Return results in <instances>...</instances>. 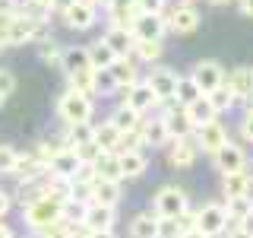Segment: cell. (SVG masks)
Wrapping results in <instances>:
<instances>
[{"mask_svg": "<svg viewBox=\"0 0 253 238\" xmlns=\"http://www.w3.org/2000/svg\"><path fill=\"white\" fill-rule=\"evenodd\" d=\"M60 216H63V200L51 197L47 190H44L42 197H35V200L22 203V222H26L32 232H42V229L60 222Z\"/></svg>", "mask_w": 253, "mask_h": 238, "instance_id": "1", "label": "cell"}, {"mask_svg": "<svg viewBox=\"0 0 253 238\" xmlns=\"http://www.w3.org/2000/svg\"><path fill=\"white\" fill-rule=\"evenodd\" d=\"M152 213L158 219H177V216H187L190 213V197L184 187L177 184H165L155 190L152 197Z\"/></svg>", "mask_w": 253, "mask_h": 238, "instance_id": "2", "label": "cell"}, {"mask_svg": "<svg viewBox=\"0 0 253 238\" xmlns=\"http://www.w3.org/2000/svg\"><path fill=\"white\" fill-rule=\"evenodd\" d=\"M92 99L89 95H79L73 89H63L60 99H57V118L63 127H73V124H89L92 121Z\"/></svg>", "mask_w": 253, "mask_h": 238, "instance_id": "3", "label": "cell"}, {"mask_svg": "<svg viewBox=\"0 0 253 238\" xmlns=\"http://www.w3.org/2000/svg\"><path fill=\"white\" fill-rule=\"evenodd\" d=\"M228 226H231V216H228V206L225 203H203L200 210L193 213V229L206 232L209 238L225 235Z\"/></svg>", "mask_w": 253, "mask_h": 238, "instance_id": "4", "label": "cell"}, {"mask_svg": "<svg viewBox=\"0 0 253 238\" xmlns=\"http://www.w3.org/2000/svg\"><path fill=\"white\" fill-rule=\"evenodd\" d=\"M60 19L70 32H89L98 22V3L95 0H76L73 6H67L60 13Z\"/></svg>", "mask_w": 253, "mask_h": 238, "instance_id": "5", "label": "cell"}, {"mask_svg": "<svg viewBox=\"0 0 253 238\" xmlns=\"http://www.w3.org/2000/svg\"><path fill=\"white\" fill-rule=\"evenodd\" d=\"M162 124H165V130H168V137L171 140H180V137H193V121H190V115H187V108L184 105H177V102H165L162 105Z\"/></svg>", "mask_w": 253, "mask_h": 238, "instance_id": "6", "label": "cell"}, {"mask_svg": "<svg viewBox=\"0 0 253 238\" xmlns=\"http://www.w3.org/2000/svg\"><path fill=\"white\" fill-rule=\"evenodd\" d=\"M38 35H44V26L29 16H13L10 22V32L3 35V48H19V45H29V42H38Z\"/></svg>", "mask_w": 253, "mask_h": 238, "instance_id": "7", "label": "cell"}, {"mask_svg": "<svg viewBox=\"0 0 253 238\" xmlns=\"http://www.w3.org/2000/svg\"><path fill=\"white\" fill-rule=\"evenodd\" d=\"M225 76H228V70L221 67L218 60H200V63H193V70H190V79L200 86L203 95H209V92H215L218 86H225Z\"/></svg>", "mask_w": 253, "mask_h": 238, "instance_id": "8", "label": "cell"}, {"mask_svg": "<svg viewBox=\"0 0 253 238\" xmlns=\"http://www.w3.org/2000/svg\"><path fill=\"white\" fill-rule=\"evenodd\" d=\"M247 162H250V156L244 153V146H241V143H234V140H228L218 153H212V165H215L218 175L247 172Z\"/></svg>", "mask_w": 253, "mask_h": 238, "instance_id": "9", "label": "cell"}, {"mask_svg": "<svg viewBox=\"0 0 253 238\" xmlns=\"http://www.w3.org/2000/svg\"><path fill=\"white\" fill-rule=\"evenodd\" d=\"M193 140H196V149L200 153H218L221 146H225L228 140V127L221 124V118H215V121H209V124H203V127H196L193 130Z\"/></svg>", "mask_w": 253, "mask_h": 238, "instance_id": "10", "label": "cell"}, {"mask_svg": "<svg viewBox=\"0 0 253 238\" xmlns=\"http://www.w3.org/2000/svg\"><path fill=\"white\" fill-rule=\"evenodd\" d=\"M165 19H168V32H174V35H190V32L200 29V10H196L193 3L171 6V10L165 13Z\"/></svg>", "mask_w": 253, "mask_h": 238, "instance_id": "11", "label": "cell"}, {"mask_svg": "<svg viewBox=\"0 0 253 238\" xmlns=\"http://www.w3.org/2000/svg\"><path fill=\"white\" fill-rule=\"evenodd\" d=\"M168 32V19L165 13H139L133 22V38L136 42H162Z\"/></svg>", "mask_w": 253, "mask_h": 238, "instance_id": "12", "label": "cell"}, {"mask_svg": "<svg viewBox=\"0 0 253 238\" xmlns=\"http://www.w3.org/2000/svg\"><path fill=\"white\" fill-rule=\"evenodd\" d=\"M149 86H152V92L158 95V102H174V92H177V79H180V73L177 70H171V67H152V73L149 76H142ZM158 105V108H162Z\"/></svg>", "mask_w": 253, "mask_h": 238, "instance_id": "13", "label": "cell"}, {"mask_svg": "<svg viewBox=\"0 0 253 238\" xmlns=\"http://www.w3.org/2000/svg\"><path fill=\"white\" fill-rule=\"evenodd\" d=\"M124 105H130L133 111H139L142 118H149L162 102H158V95L152 92V86H149L146 79H139L136 86H130V89L124 92Z\"/></svg>", "mask_w": 253, "mask_h": 238, "instance_id": "14", "label": "cell"}, {"mask_svg": "<svg viewBox=\"0 0 253 238\" xmlns=\"http://www.w3.org/2000/svg\"><path fill=\"white\" fill-rule=\"evenodd\" d=\"M85 165L79 162V156L73 153V149H60L57 156L51 159V165H47V175L51 178H63V181H73L79 172H83Z\"/></svg>", "mask_w": 253, "mask_h": 238, "instance_id": "15", "label": "cell"}, {"mask_svg": "<svg viewBox=\"0 0 253 238\" xmlns=\"http://www.w3.org/2000/svg\"><path fill=\"white\" fill-rule=\"evenodd\" d=\"M108 73H111V79H114V89L117 92H126L130 86L139 83V67H136V60H133V58H117L108 67Z\"/></svg>", "mask_w": 253, "mask_h": 238, "instance_id": "16", "label": "cell"}, {"mask_svg": "<svg viewBox=\"0 0 253 238\" xmlns=\"http://www.w3.org/2000/svg\"><path fill=\"white\" fill-rule=\"evenodd\" d=\"M114 222H117V210H114V206H101V203H89V206H85L83 226L89 229V232H111Z\"/></svg>", "mask_w": 253, "mask_h": 238, "instance_id": "17", "label": "cell"}, {"mask_svg": "<svg viewBox=\"0 0 253 238\" xmlns=\"http://www.w3.org/2000/svg\"><path fill=\"white\" fill-rule=\"evenodd\" d=\"M196 140L193 137H180V140H171L168 143V162L174 169H190L196 162Z\"/></svg>", "mask_w": 253, "mask_h": 238, "instance_id": "18", "label": "cell"}, {"mask_svg": "<svg viewBox=\"0 0 253 238\" xmlns=\"http://www.w3.org/2000/svg\"><path fill=\"white\" fill-rule=\"evenodd\" d=\"M221 197L225 200H237V197H250L253 200V181L247 172H231L221 175Z\"/></svg>", "mask_w": 253, "mask_h": 238, "instance_id": "19", "label": "cell"}, {"mask_svg": "<svg viewBox=\"0 0 253 238\" xmlns=\"http://www.w3.org/2000/svg\"><path fill=\"white\" fill-rule=\"evenodd\" d=\"M101 42H105L111 51L117 54V58H133V48H136V38H133L130 29H114V26L105 29Z\"/></svg>", "mask_w": 253, "mask_h": 238, "instance_id": "20", "label": "cell"}, {"mask_svg": "<svg viewBox=\"0 0 253 238\" xmlns=\"http://www.w3.org/2000/svg\"><path fill=\"white\" fill-rule=\"evenodd\" d=\"M139 133H142V146H149V149H162V146L171 143L168 130H165V124H162V118H142Z\"/></svg>", "mask_w": 253, "mask_h": 238, "instance_id": "21", "label": "cell"}, {"mask_svg": "<svg viewBox=\"0 0 253 238\" xmlns=\"http://www.w3.org/2000/svg\"><path fill=\"white\" fill-rule=\"evenodd\" d=\"M60 70H63L67 76H73V73H83V70H92V63H89V48H85V45L63 48Z\"/></svg>", "mask_w": 253, "mask_h": 238, "instance_id": "22", "label": "cell"}, {"mask_svg": "<svg viewBox=\"0 0 253 238\" xmlns=\"http://www.w3.org/2000/svg\"><path fill=\"white\" fill-rule=\"evenodd\" d=\"M13 175H16V181H35V178H44L47 175V169L42 162H38V156L35 153H16V169H13Z\"/></svg>", "mask_w": 253, "mask_h": 238, "instance_id": "23", "label": "cell"}, {"mask_svg": "<svg viewBox=\"0 0 253 238\" xmlns=\"http://www.w3.org/2000/svg\"><path fill=\"white\" fill-rule=\"evenodd\" d=\"M92 143L101 153H117V149H121V130L111 121H101V124L92 127Z\"/></svg>", "mask_w": 253, "mask_h": 238, "instance_id": "24", "label": "cell"}, {"mask_svg": "<svg viewBox=\"0 0 253 238\" xmlns=\"http://www.w3.org/2000/svg\"><path fill=\"white\" fill-rule=\"evenodd\" d=\"M121 200V181H108L95 175V184H92V197L89 203H101V206H117Z\"/></svg>", "mask_w": 253, "mask_h": 238, "instance_id": "25", "label": "cell"}, {"mask_svg": "<svg viewBox=\"0 0 253 238\" xmlns=\"http://www.w3.org/2000/svg\"><path fill=\"white\" fill-rule=\"evenodd\" d=\"M146 169H149V156H142V153H117V172H121V181L139 178Z\"/></svg>", "mask_w": 253, "mask_h": 238, "instance_id": "26", "label": "cell"}, {"mask_svg": "<svg viewBox=\"0 0 253 238\" xmlns=\"http://www.w3.org/2000/svg\"><path fill=\"white\" fill-rule=\"evenodd\" d=\"M225 86L234 92V99H247V95L253 92V67H234L231 73L225 76Z\"/></svg>", "mask_w": 253, "mask_h": 238, "instance_id": "27", "label": "cell"}, {"mask_svg": "<svg viewBox=\"0 0 253 238\" xmlns=\"http://www.w3.org/2000/svg\"><path fill=\"white\" fill-rule=\"evenodd\" d=\"M111 124L117 127L121 133H130V130H139V124H142V115L139 111H133L130 105H114V111H111V118H108Z\"/></svg>", "mask_w": 253, "mask_h": 238, "instance_id": "28", "label": "cell"}, {"mask_svg": "<svg viewBox=\"0 0 253 238\" xmlns=\"http://www.w3.org/2000/svg\"><path fill=\"white\" fill-rule=\"evenodd\" d=\"M193 229V210L177 219H158V238H184Z\"/></svg>", "mask_w": 253, "mask_h": 238, "instance_id": "29", "label": "cell"}, {"mask_svg": "<svg viewBox=\"0 0 253 238\" xmlns=\"http://www.w3.org/2000/svg\"><path fill=\"white\" fill-rule=\"evenodd\" d=\"M130 238H158V216L152 210L136 213V216L130 219Z\"/></svg>", "mask_w": 253, "mask_h": 238, "instance_id": "30", "label": "cell"}, {"mask_svg": "<svg viewBox=\"0 0 253 238\" xmlns=\"http://www.w3.org/2000/svg\"><path fill=\"white\" fill-rule=\"evenodd\" d=\"M67 89H73V92H79V95H89V99H95V95H98V79H95V70H83V73L67 76Z\"/></svg>", "mask_w": 253, "mask_h": 238, "instance_id": "31", "label": "cell"}, {"mask_svg": "<svg viewBox=\"0 0 253 238\" xmlns=\"http://www.w3.org/2000/svg\"><path fill=\"white\" fill-rule=\"evenodd\" d=\"M187 115H190V121H193V127H203V124H209V121H215V118H221L215 108H212V102L206 99H196L193 105H187Z\"/></svg>", "mask_w": 253, "mask_h": 238, "instance_id": "32", "label": "cell"}, {"mask_svg": "<svg viewBox=\"0 0 253 238\" xmlns=\"http://www.w3.org/2000/svg\"><path fill=\"white\" fill-rule=\"evenodd\" d=\"M85 48H89V63H92V70H108L111 63L117 60V54L111 51V48L101 42V38H98V42H92V45H85Z\"/></svg>", "mask_w": 253, "mask_h": 238, "instance_id": "33", "label": "cell"}, {"mask_svg": "<svg viewBox=\"0 0 253 238\" xmlns=\"http://www.w3.org/2000/svg\"><path fill=\"white\" fill-rule=\"evenodd\" d=\"M38 58L51 67H60V58H63V48L54 35H38Z\"/></svg>", "mask_w": 253, "mask_h": 238, "instance_id": "34", "label": "cell"}, {"mask_svg": "<svg viewBox=\"0 0 253 238\" xmlns=\"http://www.w3.org/2000/svg\"><path fill=\"white\" fill-rule=\"evenodd\" d=\"M196 99H203L200 86H196V83H193L190 76H180V79H177V92H174V102L187 108V105H193Z\"/></svg>", "mask_w": 253, "mask_h": 238, "instance_id": "35", "label": "cell"}, {"mask_svg": "<svg viewBox=\"0 0 253 238\" xmlns=\"http://www.w3.org/2000/svg\"><path fill=\"white\" fill-rule=\"evenodd\" d=\"M162 54H165L162 42H136V48H133V60H142V63H158Z\"/></svg>", "mask_w": 253, "mask_h": 238, "instance_id": "36", "label": "cell"}, {"mask_svg": "<svg viewBox=\"0 0 253 238\" xmlns=\"http://www.w3.org/2000/svg\"><path fill=\"white\" fill-rule=\"evenodd\" d=\"M92 140V124H73L63 130V143H67V149H79L85 146V143Z\"/></svg>", "mask_w": 253, "mask_h": 238, "instance_id": "37", "label": "cell"}, {"mask_svg": "<svg viewBox=\"0 0 253 238\" xmlns=\"http://www.w3.org/2000/svg\"><path fill=\"white\" fill-rule=\"evenodd\" d=\"M92 172L98 178H108V181H121V172H117V153H105L98 162L92 165Z\"/></svg>", "mask_w": 253, "mask_h": 238, "instance_id": "38", "label": "cell"}, {"mask_svg": "<svg viewBox=\"0 0 253 238\" xmlns=\"http://www.w3.org/2000/svg\"><path fill=\"white\" fill-rule=\"evenodd\" d=\"M206 99H209V102H212V108H215V111H218V115H225V111H231V108L237 105V99H234V92H231V89H228V86H218V89H215V92H209V95H206Z\"/></svg>", "mask_w": 253, "mask_h": 238, "instance_id": "39", "label": "cell"}, {"mask_svg": "<svg viewBox=\"0 0 253 238\" xmlns=\"http://www.w3.org/2000/svg\"><path fill=\"white\" fill-rule=\"evenodd\" d=\"M85 206L89 203H83V200H67L63 203V222L67 226H83V219H85Z\"/></svg>", "mask_w": 253, "mask_h": 238, "instance_id": "40", "label": "cell"}, {"mask_svg": "<svg viewBox=\"0 0 253 238\" xmlns=\"http://www.w3.org/2000/svg\"><path fill=\"white\" fill-rule=\"evenodd\" d=\"M73 153L79 156V162H83V165H85V169H92V165H95V162H98V159H101V156H105V153H101V149H98V146H95V143H92V140H89V143H85V146H79V149H73Z\"/></svg>", "mask_w": 253, "mask_h": 238, "instance_id": "41", "label": "cell"}, {"mask_svg": "<svg viewBox=\"0 0 253 238\" xmlns=\"http://www.w3.org/2000/svg\"><path fill=\"white\" fill-rule=\"evenodd\" d=\"M16 169V149L0 143V175H13Z\"/></svg>", "mask_w": 253, "mask_h": 238, "instance_id": "42", "label": "cell"}, {"mask_svg": "<svg viewBox=\"0 0 253 238\" xmlns=\"http://www.w3.org/2000/svg\"><path fill=\"white\" fill-rule=\"evenodd\" d=\"M95 79H98V95H111V92H117V89H114V79H111L108 70H95Z\"/></svg>", "mask_w": 253, "mask_h": 238, "instance_id": "43", "label": "cell"}, {"mask_svg": "<svg viewBox=\"0 0 253 238\" xmlns=\"http://www.w3.org/2000/svg\"><path fill=\"white\" fill-rule=\"evenodd\" d=\"M13 92H16V76L10 73V70H0V95L10 99Z\"/></svg>", "mask_w": 253, "mask_h": 238, "instance_id": "44", "label": "cell"}, {"mask_svg": "<svg viewBox=\"0 0 253 238\" xmlns=\"http://www.w3.org/2000/svg\"><path fill=\"white\" fill-rule=\"evenodd\" d=\"M165 3L168 0H136L139 13H165Z\"/></svg>", "mask_w": 253, "mask_h": 238, "instance_id": "45", "label": "cell"}, {"mask_svg": "<svg viewBox=\"0 0 253 238\" xmlns=\"http://www.w3.org/2000/svg\"><path fill=\"white\" fill-rule=\"evenodd\" d=\"M237 130H241V137L247 143H253V115H244L241 124H237Z\"/></svg>", "mask_w": 253, "mask_h": 238, "instance_id": "46", "label": "cell"}, {"mask_svg": "<svg viewBox=\"0 0 253 238\" xmlns=\"http://www.w3.org/2000/svg\"><path fill=\"white\" fill-rule=\"evenodd\" d=\"M234 226L241 229V232L247 235V238H253V210H250V213H247V216H244V219H237Z\"/></svg>", "mask_w": 253, "mask_h": 238, "instance_id": "47", "label": "cell"}, {"mask_svg": "<svg viewBox=\"0 0 253 238\" xmlns=\"http://www.w3.org/2000/svg\"><path fill=\"white\" fill-rule=\"evenodd\" d=\"M10 210H13V197L6 194V190H0V222L6 219V213H10Z\"/></svg>", "mask_w": 253, "mask_h": 238, "instance_id": "48", "label": "cell"}, {"mask_svg": "<svg viewBox=\"0 0 253 238\" xmlns=\"http://www.w3.org/2000/svg\"><path fill=\"white\" fill-rule=\"evenodd\" d=\"M13 16H16V10H13V13H0V42H3V35L10 32V22H13Z\"/></svg>", "mask_w": 253, "mask_h": 238, "instance_id": "49", "label": "cell"}, {"mask_svg": "<svg viewBox=\"0 0 253 238\" xmlns=\"http://www.w3.org/2000/svg\"><path fill=\"white\" fill-rule=\"evenodd\" d=\"M76 0H47V6H51V13H63L67 6H73Z\"/></svg>", "mask_w": 253, "mask_h": 238, "instance_id": "50", "label": "cell"}, {"mask_svg": "<svg viewBox=\"0 0 253 238\" xmlns=\"http://www.w3.org/2000/svg\"><path fill=\"white\" fill-rule=\"evenodd\" d=\"M237 6H241V13H244V16H250V19H253V0H241Z\"/></svg>", "mask_w": 253, "mask_h": 238, "instance_id": "51", "label": "cell"}, {"mask_svg": "<svg viewBox=\"0 0 253 238\" xmlns=\"http://www.w3.org/2000/svg\"><path fill=\"white\" fill-rule=\"evenodd\" d=\"M221 238H247V235H244V232H241V229H237V226H228V232L221 235Z\"/></svg>", "mask_w": 253, "mask_h": 238, "instance_id": "52", "label": "cell"}, {"mask_svg": "<svg viewBox=\"0 0 253 238\" xmlns=\"http://www.w3.org/2000/svg\"><path fill=\"white\" fill-rule=\"evenodd\" d=\"M16 10V0H0V13H13Z\"/></svg>", "mask_w": 253, "mask_h": 238, "instance_id": "53", "label": "cell"}, {"mask_svg": "<svg viewBox=\"0 0 253 238\" xmlns=\"http://www.w3.org/2000/svg\"><path fill=\"white\" fill-rule=\"evenodd\" d=\"M244 102V115H253V92L247 95V99H241Z\"/></svg>", "mask_w": 253, "mask_h": 238, "instance_id": "54", "label": "cell"}, {"mask_svg": "<svg viewBox=\"0 0 253 238\" xmlns=\"http://www.w3.org/2000/svg\"><path fill=\"white\" fill-rule=\"evenodd\" d=\"M85 238H114V232H89L85 229Z\"/></svg>", "mask_w": 253, "mask_h": 238, "instance_id": "55", "label": "cell"}, {"mask_svg": "<svg viewBox=\"0 0 253 238\" xmlns=\"http://www.w3.org/2000/svg\"><path fill=\"white\" fill-rule=\"evenodd\" d=\"M0 238H13V229L6 222H0Z\"/></svg>", "mask_w": 253, "mask_h": 238, "instance_id": "56", "label": "cell"}, {"mask_svg": "<svg viewBox=\"0 0 253 238\" xmlns=\"http://www.w3.org/2000/svg\"><path fill=\"white\" fill-rule=\"evenodd\" d=\"M184 238H209V235H206V232H200V229H190V232H187Z\"/></svg>", "mask_w": 253, "mask_h": 238, "instance_id": "57", "label": "cell"}, {"mask_svg": "<svg viewBox=\"0 0 253 238\" xmlns=\"http://www.w3.org/2000/svg\"><path fill=\"white\" fill-rule=\"evenodd\" d=\"M209 3H215V6H225V3H234V0H209Z\"/></svg>", "mask_w": 253, "mask_h": 238, "instance_id": "58", "label": "cell"}, {"mask_svg": "<svg viewBox=\"0 0 253 238\" xmlns=\"http://www.w3.org/2000/svg\"><path fill=\"white\" fill-rule=\"evenodd\" d=\"M247 175H250V181H253V162H247Z\"/></svg>", "mask_w": 253, "mask_h": 238, "instance_id": "59", "label": "cell"}, {"mask_svg": "<svg viewBox=\"0 0 253 238\" xmlns=\"http://www.w3.org/2000/svg\"><path fill=\"white\" fill-rule=\"evenodd\" d=\"M3 102H6V99H3V95H0V108H3Z\"/></svg>", "mask_w": 253, "mask_h": 238, "instance_id": "60", "label": "cell"}, {"mask_svg": "<svg viewBox=\"0 0 253 238\" xmlns=\"http://www.w3.org/2000/svg\"><path fill=\"white\" fill-rule=\"evenodd\" d=\"M180 3H193V0H180Z\"/></svg>", "mask_w": 253, "mask_h": 238, "instance_id": "61", "label": "cell"}, {"mask_svg": "<svg viewBox=\"0 0 253 238\" xmlns=\"http://www.w3.org/2000/svg\"><path fill=\"white\" fill-rule=\"evenodd\" d=\"M0 51H3V42H0Z\"/></svg>", "mask_w": 253, "mask_h": 238, "instance_id": "62", "label": "cell"}]
</instances>
